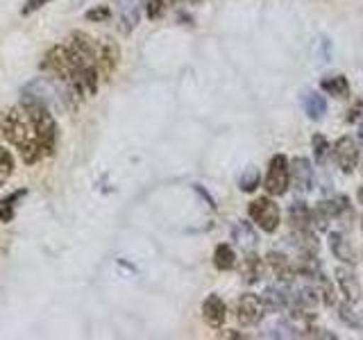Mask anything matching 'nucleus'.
<instances>
[{"label": "nucleus", "instance_id": "f257e3e1", "mask_svg": "<svg viewBox=\"0 0 363 340\" xmlns=\"http://www.w3.org/2000/svg\"><path fill=\"white\" fill-rule=\"evenodd\" d=\"M0 132H3L5 139L16 147L21 159L28 166L39 164L41 159L48 157L43 150V145H41L37 128H34L30 113L23 105L7 107V109L0 111Z\"/></svg>", "mask_w": 363, "mask_h": 340}, {"label": "nucleus", "instance_id": "2f4dec72", "mask_svg": "<svg viewBox=\"0 0 363 340\" xmlns=\"http://www.w3.org/2000/svg\"><path fill=\"white\" fill-rule=\"evenodd\" d=\"M359 143L363 145V120H361V125H359Z\"/></svg>", "mask_w": 363, "mask_h": 340}, {"label": "nucleus", "instance_id": "412c9836", "mask_svg": "<svg viewBox=\"0 0 363 340\" xmlns=\"http://www.w3.org/2000/svg\"><path fill=\"white\" fill-rule=\"evenodd\" d=\"M26 188H21V191H14V193H9L7 198L0 200V222H11L14 220V213L18 209V202L26 198Z\"/></svg>", "mask_w": 363, "mask_h": 340}, {"label": "nucleus", "instance_id": "5701e85b", "mask_svg": "<svg viewBox=\"0 0 363 340\" xmlns=\"http://www.w3.org/2000/svg\"><path fill=\"white\" fill-rule=\"evenodd\" d=\"M313 283H315V288H318V295H320V302L325 304V306H336V290H334V286H332V281H329L323 272L320 275H315L313 277Z\"/></svg>", "mask_w": 363, "mask_h": 340}, {"label": "nucleus", "instance_id": "cd10ccee", "mask_svg": "<svg viewBox=\"0 0 363 340\" xmlns=\"http://www.w3.org/2000/svg\"><path fill=\"white\" fill-rule=\"evenodd\" d=\"M109 16H111V9L105 7V5H100V7H96V9L86 11V18H89V21H107Z\"/></svg>", "mask_w": 363, "mask_h": 340}, {"label": "nucleus", "instance_id": "c85d7f7f", "mask_svg": "<svg viewBox=\"0 0 363 340\" xmlns=\"http://www.w3.org/2000/svg\"><path fill=\"white\" fill-rule=\"evenodd\" d=\"M50 0H26V5H23V11L21 14L23 16H30V14H34L37 9H41L43 5H48Z\"/></svg>", "mask_w": 363, "mask_h": 340}, {"label": "nucleus", "instance_id": "473e14b6", "mask_svg": "<svg viewBox=\"0 0 363 340\" xmlns=\"http://www.w3.org/2000/svg\"><path fill=\"white\" fill-rule=\"evenodd\" d=\"M357 198H359V202H361V204H363V186H361V188H359V193H357Z\"/></svg>", "mask_w": 363, "mask_h": 340}, {"label": "nucleus", "instance_id": "7c9ffc66", "mask_svg": "<svg viewBox=\"0 0 363 340\" xmlns=\"http://www.w3.org/2000/svg\"><path fill=\"white\" fill-rule=\"evenodd\" d=\"M218 338H232V340H241V338H245V334H241V332H234V329H230V332H220V334H218Z\"/></svg>", "mask_w": 363, "mask_h": 340}, {"label": "nucleus", "instance_id": "f03ea898", "mask_svg": "<svg viewBox=\"0 0 363 340\" xmlns=\"http://www.w3.org/2000/svg\"><path fill=\"white\" fill-rule=\"evenodd\" d=\"M247 215L252 220L255 227H259L261 232L266 234H275L277 227L281 222V211L277 207V202L270 198H257L247 204Z\"/></svg>", "mask_w": 363, "mask_h": 340}, {"label": "nucleus", "instance_id": "1a4fd4ad", "mask_svg": "<svg viewBox=\"0 0 363 340\" xmlns=\"http://www.w3.org/2000/svg\"><path fill=\"white\" fill-rule=\"evenodd\" d=\"M118 62H121V48L111 39H102L98 41V68L100 73L109 77L113 75V71L118 68Z\"/></svg>", "mask_w": 363, "mask_h": 340}, {"label": "nucleus", "instance_id": "4be33fe9", "mask_svg": "<svg viewBox=\"0 0 363 340\" xmlns=\"http://www.w3.org/2000/svg\"><path fill=\"white\" fill-rule=\"evenodd\" d=\"M338 317L340 322L352 327V329H359V332H363V311H357L354 304H338Z\"/></svg>", "mask_w": 363, "mask_h": 340}, {"label": "nucleus", "instance_id": "6ab92c4d", "mask_svg": "<svg viewBox=\"0 0 363 340\" xmlns=\"http://www.w3.org/2000/svg\"><path fill=\"white\" fill-rule=\"evenodd\" d=\"M232 238L234 241L241 245L243 249H255L257 247V243H259V236H257V232H255V227L250 225V222H236L234 225V230H232Z\"/></svg>", "mask_w": 363, "mask_h": 340}, {"label": "nucleus", "instance_id": "6e6552de", "mask_svg": "<svg viewBox=\"0 0 363 340\" xmlns=\"http://www.w3.org/2000/svg\"><path fill=\"white\" fill-rule=\"evenodd\" d=\"M118 7V28L123 34H130L141 21L143 0H113Z\"/></svg>", "mask_w": 363, "mask_h": 340}, {"label": "nucleus", "instance_id": "a211bd4d", "mask_svg": "<svg viewBox=\"0 0 363 340\" xmlns=\"http://www.w3.org/2000/svg\"><path fill=\"white\" fill-rule=\"evenodd\" d=\"M320 89L325 94L334 96V98H347L350 96V79L345 75H327L320 79Z\"/></svg>", "mask_w": 363, "mask_h": 340}, {"label": "nucleus", "instance_id": "0eeeda50", "mask_svg": "<svg viewBox=\"0 0 363 340\" xmlns=\"http://www.w3.org/2000/svg\"><path fill=\"white\" fill-rule=\"evenodd\" d=\"M336 281H338V288L343 293V298L350 302V304H359L361 298H363V288H361V281L359 277L354 275V270H350L345 266L336 268Z\"/></svg>", "mask_w": 363, "mask_h": 340}, {"label": "nucleus", "instance_id": "9b49d317", "mask_svg": "<svg viewBox=\"0 0 363 340\" xmlns=\"http://www.w3.org/2000/svg\"><path fill=\"white\" fill-rule=\"evenodd\" d=\"M202 317L211 329H220L227 320V304L218 295H209L207 300L202 302Z\"/></svg>", "mask_w": 363, "mask_h": 340}, {"label": "nucleus", "instance_id": "b1692460", "mask_svg": "<svg viewBox=\"0 0 363 340\" xmlns=\"http://www.w3.org/2000/svg\"><path fill=\"white\" fill-rule=\"evenodd\" d=\"M14 168H16L14 154H11L5 145H0V188H3L9 181V177L14 175Z\"/></svg>", "mask_w": 363, "mask_h": 340}, {"label": "nucleus", "instance_id": "a878e982", "mask_svg": "<svg viewBox=\"0 0 363 340\" xmlns=\"http://www.w3.org/2000/svg\"><path fill=\"white\" fill-rule=\"evenodd\" d=\"M311 147H313V159L318 164H325L327 154H332V145H329L327 136L320 134V132L311 136Z\"/></svg>", "mask_w": 363, "mask_h": 340}, {"label": "nucleus", "instance_id": "7ed1b4c3", "mask_svg": "<svg viewBox=\"0 0 363 340\" xmlns=\"http://www.w3.org/2000/svg\"><path fill=\"white\" fill-rule=\"evenodd\" d=\"M264 188L268 196L281 198L291 188V164L284 154H275L268 164V173L264 179Z\"/></svg>", "mask_w": 363, "mask_h": 340}, {"label": "nucleus", "instance_id": "aec40b11", "mask_svg": "<svg viewBox=\"0 0 363 340\" xmlns=\"http://www.w3.org/2000/svg\"><path fill=\"white\" fill-rule=\"evenodd\" d=\"M213 266L218 268L220 272L234 270L236 268V252H234V247L227 245V243L216 245V249H213Z\"/></svg>", "mask_w": 363, "mask_h": 340}, {"label": "nucleus", "instance_id": "9d476101", "mask_svg": "<svg viewBox=\"0 0 363 340\" xmlns=\"http://www.w3.org/2000/svg\"><path fill=\"white\" fill-rule=\"evenodd\" d=\"M266 264L272 272H275V277L281 283H293V279L298 277V272H295V266H293V259H289L284 252H277V249H272V252L266 254Z\"/></svg>", "mask_w": 363, "mask_h": 340}, {"label": "nucleus", "instance_id": "72a5a7b5", "mask_svg": "<svg viewBox=\"0 0 363 340\" xmlns=\"http://www.w3.org/2000/svg\"><path fill=\"white\" fill-rule=\"evenodd\" d=\"M191 3H202V0H191Z\"/></svg>", "mask_w": 363, "mask_h": 340}, {"label": "nucleus", "instance_id": "ddd939ff", "mask_svg": "<svg viewBox=\"0 0 363 340\" xmlns=\"http://www.w3.org/2000/svg\"><path fill=\"white\" fill-rule=\"evenodd\" d=\"M266 261L261 259L259 254H255L252 249H250V252L243 256V261H241V277H243V281L245 283H250V286H252V283H259L261 279H264V275H266Z\"/></svg>", "mask_w": 363, "mask_h": 340}, {"label": "nucleus", "instance_id": "c756f323", "mask_svg": "<svg viewBox=\"0 0 363 340\" xmlns=\"http://www.w3.org/2000/svg\"><path fill=\"white\" fill-rule=\"evenodd\" d=\"M361 111H363V102H357V105H354V107H352V109L347 111L345 120H347V123H357V120L361 118Z\"/></svg>", "mask_w": 363, "mask_h": 340}, {"label": "nucleus", "instance_id": "bb28decb", "mask_svg": "<svg viewBox=\"0 0 363 340\" xmlns=\"http://www.w3.org/2000/svg\"><path fill=\"white\" fill-rule=\"evenodd\" d=\"M175 0H145V14L150 21H157L166 14V9L173 5Z\"/></svg>", "mask_w": 363, "mask_h": 340}, {"label": "nucleus", "instance_id": "4468645a", "mask_svg": "<svg viewBox=\"0 0 363 340\" xmlns=\"http://www.w3.org/2000/svg\"><path fill=\"white\" fill-rule=\"evenodd\" d=\"M289 222L293 227V232H311L313 230V215L311 207L306 202L298 200L289 207Z\"/></svg>", "mask_w": 363, "mask_h": 340}, {"label": "nucleus", "instance_id": "dca6fc26", "mask_svg": "<svg viewBox=\"0 0 363 340\" xmlns=\"http://www.w3.org/2000/svg\"><path fill=\"white\" fill-rule=\"evenodd\" d=\"M293 266H295V272H298V277H306V279H313L315 275L323 272L320 259L315 256V252H306V249H300V254L293 261Z\"/></svg>", "mask_w": 363, "mask_h": 340}, {"label": "nucleus", "instance_id": "f3484780", "mask_svg": "<svg viewBox=\"0 0 363 340\" xmlns=\"http://www.w3.org/2000/svg\"><path fill=\"white\" fill-rule=\"evenodd\" d=\"M302 109L311 120H323L327 113V100L318 91H304L302 94Z\"/></svg>", "mask_w": 363, "mask_h": 340}, {"label": "nucleus", "instance_id": "423d86ee", "mask_svg": "<svg viewBox=\"0 0 363 340\" xmlns=\"http://www.w3.org/2000/svg\"><path fill=\"white\" fill-rule=\"evenodd\" d=\"M291 186L298 196H306L313 186V168L306 157H295L291 162Z\"/></svg>", "mask_w": 363, "mask_h": 340}, {"label": "nucleus", "instance_id": "20e7f679", "mask_svg": "<svg viewBox=\"0 0 363 340\" xmlns=\"http://www.w3.org/2000/svg\"><path fill=\"white\" fill-rule=\"evenodd\" d=\"M264 313H266V306L255 293H245L236 300V320L243 327L259 324L261 320H264Z\"/></svg>", "mask_w": 363, "mask_h": 340}, {"label": "nucleus", "instance_id": "f8f14e48", "mask_svg": "<svg viewBox=\"0 0 363 340\" xmlns=\"http://www.w3.org/2000/svg\"><path fill=\"white\" fill-rule=\"evenodd\" d=\"M329 249L332 254L340 261V264H347V266H354L357 264V249L352 245L343 232H332L329 234Z\"/></svg>", "mask_w": 363, "mask_h": 340}, {"label": "nucleus", "instance_id": "393cba45", "mask_svg": "<svg viewBox=\"0 0 363 340\" xmlns=\"http://www.w3.org/2000/svg\"><path fill=\"white\" fill-rule=\"evenodd\" d=\"M261 184V175H259V170L255 166H250L245 168L241 177H238V188H241L243 193H255Z\"/></svg>", "mask_w": 363, "mask_h": 340}, {"label": "nucleus", "instance_id": "39448f33", "mask_svg": "<svg viewBox=\"0 0 363 340\" xmlns=\"http://www.w3.org/2000/svg\"><path fill=\"white\" fill-rule=\"evenodd\" d=\"M332 157L336 166L343 170L345 175L354 173V168L359 166V145L352 136H340L332 147Z\"/></svg>", "mask_w": 363, "mask_h": 340}, {"label": "nucleus", "instance_id": "2eb2a0df", "mask_svg": "<svg viewBox=\"0 0 363 340\" xmlns=\"http://www.w3.org/2000/svg\"><path fill=\"white\" fill-rule=\"evenodd\" d=\"M261 302H264L266 311L279 313L289 309V286H268L261 293Z\"/></svg>", "mask_w": 363, "mask_h": 340}]
</instances>
